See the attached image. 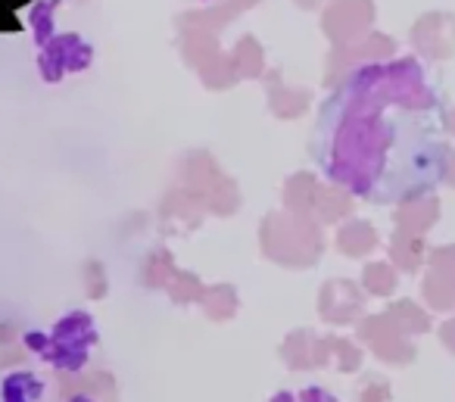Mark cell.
I'll use <instances>...</instances> for the list:
<instances>
[{
    "instance_id": "cell-2",
    "label": "cell",
    "mask_w": 455,
    "mask_h": 402,
    "mask_svg": "<svg viewBox=\"0 0 455 402\" xmlns=\"http://www.w3.org/2000/svg\"><path fill=\"white\" fill-rule=\"evenodd\" d=\"M297 4H299V7H315L318 0H297Z\"/></svg>"
},
{
    "instance_id": "cell-1",
    "label": "cell",
    "mask_w": 455,
    "mask_h": 402,
    "mask_svg": "<svg viewBox=\"0 0 455 402\" xmlns=\"http://www.w3.org/2000/svg\"><path fill=\"white\" fill-rule=\"evenodd\" d=\"M371 0H334L324 13V28L334 38V32H340L343 22H353V28H362L371 22Z\"/></svg>"
}]
</instances>
